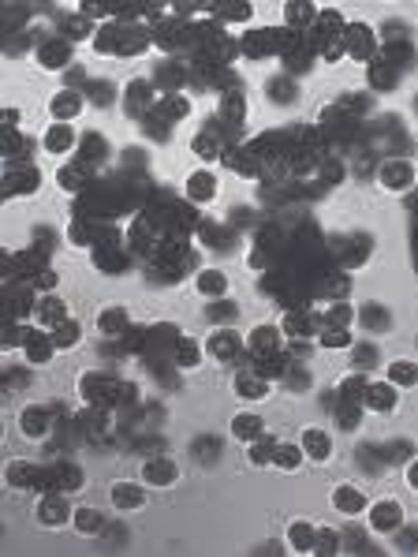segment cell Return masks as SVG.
I'll return each instance as SVG.
<instances>
[{
    "mask_svg": "<svg viewBox=\"0 0 418 557\" xmlns=\"http://www.w3.org/2000/svg\"><path fill=\"white\" fill-rule=\"evenodd\" d=\"M0 434H4V423H0Z\"/></svg>",
    "mask_w": 418,
    "mask_h": 557,
    "instance_id": "b9f144b4",
    "label": "cell"
},
{
    "mask_svg": "<svg viewBox=\"0 0 418 557\" xmlns=\"http://www.w3.org/2000/svg\"><path fill=\"white\" fill-rule=\"evenodd\" d=\"M325 326H340V329H347V326H351V307H344V303L329 307V314H325Z\"/></svg>",
    "mask_w": 418,
    "mask_h": 557,
    "instance_id": "e575fe53",
    "label": "cell"
},
{
    "mask_svg": "<svg viewBox=\"0 0 418 557\" xmlns=\"http://www.w3.org/2000/svg\"><path fill=\"white\" fill-rule=\"evenodd\" d=\"M198 292H202V296H225V292H228L225 273H220V270H202L198 273Z\"/></svg>",
    "mask_w": 418,
    "mask_h": 557,
    "instance_id": "d6986e66",
    "label": "cell"
},
{
    "mask_svg": "<svg viewBox=\"0 0 418 557\" xmlns=\"http://www.w3.org/2000/svg\"><path fill=\"white\" fill-rule=\"evenodd\" d=\"M23 348H26V355H30L34 363H45L49 355H52V348H56V344H52V337H45V333H23Z\"/></svg>",
    "mask_w": 418,
    "mask_h": 557,
    "instance_id": "8fae6325",
    "label": "cell"
},
{
    "mask_svg": "<svg viewBox=\"0 0 418 557\" xmlns=\"http://www.w3.org/2000/svg\"><path fill=\"white\" fill-rule=\"evenodd\" d=\"M75 146V131L68 124H52L49 127V135H45V150L49 154H68Z\"/></svg>",
    "mask_w": 418,
    "mask_h": 557,
    "instance_id": "7c38bea8",
    "label": "cell"
},
{
    "mask_svg": "<svg viewBox=\"0 0 418 557\" xmlns=\"http://www.w3.org/2000/svg\"><path fill=\"white\" fill-rule=\"evenodd\" d=\"M209 314H213V318H217V322H228V318L235 314V307H232V303H217V307H213V311H209Z\"/></svg>",
    "mask_w": 418,
    "mask_h": 557,
    "instance_id": "74e56055",
    "label": "cell"
},
{
    "mask_svg": "<svg viewBox=\"0 0 418 557\" xmlns=\"http://www.w3.org/2000/svg\"><path fill=\"white\" fill-rule=\"evenodd\" d=\"M344 52H351V57H359V60H366L374 52V42H370V30L366 26H344Z\"/></svg>",
    "mask_w": 418,
    "mask_h": 557,
    "instance_id": "277c9868",
    "label": "cell"
},
{
    "mask_svg": "<svg viewBox=\"0 0 418 557\" xmlns=\"http://www.w3.org/2000/svg\"><path fill=\"white\" fill-rule=\"evenodd\" d=\"M381 183L385 188H403V183H411V165L407 161H388L381 168Z\"/></svg>",
    "mask_w": 418,
    "mask_h": 557,
    "instance_id": "ffe728a7",
    "label": "cell"
},
{
    "mask_svg": "<svg viewBox=\"0 0 418 557\" xmlns=\"http://www.w3.org/2000/svg\"><path fill=\"white\" fill-rule=\"evenodd\" d=\"M299 460H303V449L299 445H277V453H273V464L284 468V471H295Z\"/></svg>",
    "mask_w": 418,
    "mask_h": 557,
    "instance_id": "d4e9b609",
    "label": "cell"
},
{
    "mask_svg": "<svg viewBox=\"0 0 418 557\" xmlns=\"http://www.w3.org/2000/svg\"><path fill=\"white\" fill-rule=\"evenodd\" d=\"M273 453H277V442H273V437L261 434V437H254V442H251V460L254 464H269Z\"/></svg>",
    "mask_w": 418,
    "mask_h": 557,
    "instance_id": "4316f807",
    "label": "cell"
},
{
    "mask_svg": "<svg viewBox=\"0 0 418 557\" xmlns=\"http://www.w3.org/2000/svg\"><path fill=\"white\" fill-rule=\"evenodd\" d=\"M60 183H64V188H71V191H78V188H83V176H78V168H64L60 172Z\"/></svg>",
    "mask_w": 418,
    "mask_h": 557,
    "instance_id": "8d00e7d4",
    "label": "cell"
},
{
    "mask_svg": "<svg viewBox=\"0 0 418 557\" xmlns=\"http://www.w3.org/2000/svg\"><path fill=\"white\" fill-rule=\"evenodd\" d=\"M78 340V322H71V318H64V322L52 329V344L56 348H71V344Z\"/></svg>",
    "mask_w": 418,
    "mask_h": 557,
    "instance_id": "484cf974",
    "label": "cell"
},
{
    "mask_svg": "<svg viewBox=\"0 0 418 557\" xmlns=\"http://www.w3.org/2000/svg\"><path fill=\"white\" fill-rule=\"evenodd\" d=\"M191 146H194V154H198V157H217V154H220L217 139H213V135H205V131H202V135H194Z\"/></svg>",
    "mask_w": 418,
    "mask_h": 557,
    "instance_id": "d6a6232c",
    "label": "cell"
},
{
    "mask_svg": "<svg viewBox=\"0 0 418 557\" xmlns=\"http://www.w3.org/2000/svg\"><path fill=\"white\" fill-rule=\"evenodd\" d=\"M333 505L340 512H347V516H359L366 509V494L355 486H336V494H333Z\"/></svg>",
    "mask_w": 418,
    "mask_h": 557,
    "instance_id": "52a82bcc",
    "label": "cell"
},
{
    "mask_svg": "<svg viewBox=\"0 0 418 557\" xmlns=\"http://www.w3.org/2000/svg\"><path fill=\"white\" fill-rule=\"evenodd\" d=\"M71 516H75V532L78 535H97L104 527V516L97 509H75Z\"/></svg>",
    "mask_w": 418,
    "mask_h": 557,
    "instance_id": "e0dca14e",
    "label": "cell"
},
{
    "mask_svg": "<svg viewBox=\"0 0 418 557\" xmlns=\"http://www.w3.org/2000/svg\"><path fill=\"white\" fill-rule=\"evenodd\" d=\"M112 505L116 509H142L146 505V490L138 483H116L112 486Z\"/></svg>",
    "mask_w": 418,
    "mask_h": 557,
    "instance_id": "5b68a950",
    "label": "cell"
},
{
    "mask_svg": "<svg viewBox=\"0 0 418 557\" xmlns=\"http://www.w3.org/2000/svg\"><path fill=\"white\" fill-rule=\"evenodd\" d=\"M37 60L45 64V68H60V64H68V45L64 42H49L37 49Z\"/></svg>",
    "mask_w": 418,
    "mask_h": 557,
    "instance_id": "44dd1931",
    "label": "cell"
},
{
    "mask_svg": "<svg viewBox=\"0 0 418 557\" xmlns=\"http://www.w3.org/2000/svg\"><path fill=\"white\" fill-rule=\"evenodd\" d=\"M362 401L374 408V412H392V404H396V389H392V381H370L362 393Z\"/></svg>",
    "mask_w": 418,
    "mask_h": 557,
    "instance_id": "3957f363",
    "label": "cell"
},
{
    "mask_svg": "<svg viewBox=\"0 0 418 557\" xmlns=\"http://www.w3.org/2000/svg\"><path fill=\"white\" fill-rule=\"evenodd\" d=\"M220 16H225V19H239V23H246V19L254 16V8H251V4H225V11H220Z\"/></svg>",
    "mask_w": 418,
    "mask_h": 557,
    "instance_id": "d590c367",
    "label": "cell"
},
{
    "mask_svg": "<svg viewBox=\"0 0 418 557\" xmlns=\"http://www.w3.org/2000/svg\"><path fill=\"white\" fill-rule=\"evenodd\" d=\"M153 109L161 113L165 120H176V116H187V113H191V101H187V98H179V94H168L161 105H153Z\"/></svg>",
    "mask_w": 418,
    "mask_h": 557,
    "instance_id": "7402d4cb",
    "label": "cell"
},
{
    "mask_svg": "<svg viewBox=\"0 0 418 557\" xmlns=\"http://www.w3.org/2000/svg\"><path fill=\"white\" fill-rule=\"evenodd\" d=\"M37 318H42V326H52V329H56L64 318H68V307H64V299L49 296V299L37 303Z\"/></svg>",
    "mask_w": 418,
    "mask_h": 557,
    "instance_id": "2e32d148",
    "label": "cell"
},
{
    "mask_svg": "<svg viewBox=\"0 0 418 557\" xmlns=\"http://www.w3.org/2000/svg\"><path fill=\"white\" fill-rule=\"evenodd\" d=\"M287 539H292L295 550H310V546H314V527H310V524H292Z\"/></svg>",
    "mask_w": 418,
    "mask_h": 557,
    "instance_id": "f546056e",
    "label": "cell"
},
{
    "mask_svg": "<svg viewBox=\"0 0 418 557\" xmlns=\"http://www.w3.org/2000/svg\"><path fill=\"white\" fill-rule=\"evenodd\" d=\"M78 109H83V98L75 90H64V94L52 98V116L56 120H71V116H78Z\"/></svg>",
    "mask_w": 418,
    "mask_h": 557,
    "instance_id": "5bb4252c",
    "label": "cell"
},
{
    "mask_svg": "<svg viewBox=\"0 0 418 557\" xmlns=\"http://www.w3.org/2000/svg\"><path fill=\"white\" fill-rule=\"evenodd\" d=\"M4 479H8L11 486H30V464H26V460H16V464L4 471Z\"/></svg>",
    "mask_w": 418,
    "mask_h": 557,
    "instance_id": "1f68e13d",
    "label": "cell"
},
{
    "mask_svg": "<svg viewBox=\"0 0 418 557\" xmlns=\"http://www.w3.org/2000/svg\"><path fill=\"white\" fill-rule=\"evenodd\" d=\"M280 348V329L277 326H258L251 333V352L254 355H273Z\"/></svg>",
    "mask_w": 418,
    "mask_h": 557,
    "instance_id": "ba28073f",
    "label": "cell"
},
{
    "mask_svg": "<svg viewBox=\"0 0 418 557\" xmlns=\"http://www.w3.org/2000/svg\"><path fill=\"white\" fill-rule=\"evenodd\" d=\"M16 120H19V113H16V109H0V127H11Z\"/></svg>",
    "mask_w": 418,
    "mask_h": 557,
    "instance_id": "f35d334b",
    "label": "cell"
},
{
    "mask_svg": "<svg viewBox=\"0 0 418 557\" xmlns=\"http://www.w3.org/2000/svg\"><path fill=\"white\" fill-rule=\"evenodd\" d=\"M187 195H191V202H209V198L217 195V180L209 176V172H191L187 176Z\"/></svg>",
    "mask_w": 418,
    "mask_h": 557,
    "instance_id": "8992f818",
    "label": "cell"
},
{
    "mask_svg": "<svg viewBox=\"0 0 418 557\" xmlns=\"http://www.w3.org/2000/svg\"><path fill=\"white\" fill-rule=\"evenodd\" d=\"M176 363L179 367H194V363H198V348H194V340H179L176 344Z\"/></svg>",
    "mask_w": 418,
    "mask_h": 557,
    "instance_id": "836d02e7",
    "label": "cell"
},
{
    "mask_svg": "<svg viewBox=\"0 0 418 557\" xmlns=\"http://www.w3.org/2000/svg\"><path fill=\"white\" fill-rule=\"evenodd\" d=\"M388 381H392V386H418V367L407 363V360L388 363Z\"/></svg>",
    "mask_w": 418,
    "mask_h": 557,
    "instance_id": "ac0fdd59",
    "label": "cell"
},
{
    "mask_svg": "<svg viewBox=\"0 0 418 557\" xmlns=\"http://www.w3.org/2000/svg\"><path fill=\"white\" fill-rule=\"evenodd\" d=\"M23 430L34 434V437H42L49 430V415L42 412V408H26V412H23Z\"/></svg>",
    "mask_w": 418,
    "mask_h": 557,
    "instance_id": "cb8c5ba5",
    "label": "cell"
},
{
    "mask_svg": "<svg viewBox=\"0 0 418 557\" xmlns=\"http://www.w3.org/2000/svg\"><path fill=\"white\" fill-rule=\"evenodd\" d=\"M321 344L325 348H347L351 337H347V329H340V326H325L321 329Z\"/></svg>",
    "mask_w": 418,
    "mask_h": 557,
    "instance_id": "4dcf8cb0",
    "label": "cell"
},
{
    "mask_svg": "<svg viewBox=\"0 0 418 557\" xmlns=\"http://www.w3.org/2000/svg\"><path fill=\"white\" fill-rule=\"evenodd\" d=\"M209 352H213L217 360H232V355H239V337H235L232 329H220V333L209 337Z\"/></svg>",
    "mask_w": 418,
    "mask_h": 557,
    "instance_id": "4fadbf2b",
    "label": "cell"
},
{
    "mask_svg": "<svg viewBox=\"0 0 418 557\" xmlns=\"http://www.w3.org/2000/svg\"><path fill=\"white\" fill-rule=\"evenodd\" d=\"M142 475H146V483H150V486H165V483H172V479H176V464H172V460H165V456H161V460H150Z\"/></svg>",
    "mask_w": 418,
    "mask_h": 557,
    "instance_id": "9a60e30c",
    "label": "cell"
},
{
    "mask_svg": "<svg viewBox=\"0 0 418 557\" xmlns=\"http://www.w3.org/2000/svg\"><path fill=\"white\" fill-rule=\"evenodd\" d=\"M303 453H306L310 460H325V456L333 453V442H329V434H325V430H318V427L303 430Z\"/></svg>",
    "mask_w": 418,
    "mask_h": 557,
    "instance_id": "9c48e42d",
    "label": "cell"
},
{
    "mask_svg": "<svg viewBox=\"0 0 418 557\" xmlns=\"http://www.w3.org/2000/svg\"><path fill=\"white\" fill-rule=\"evenodd\" d=\"M30 285H34V288H52V273H49V270H42Z\"/></svg>",
    "mask_w": 418,
    "mask_h": 557,
    "instance_id": "ab89813d",
    "label": "cell"
},
{
    "mask_svg": "<svg viewBox=\"0 0 418 557\" xmlns=\"http://www.w3.org/2000/svg\"><path fill=\"white\" fill-rule=\"evenodd\" d=\"M68 501L60 498V490H52V494H42V505H37V520H42L45 527H60L64 520H68Z\"/></svg>",
    "mask_w": 418,
    "mask_h": 557,
    "instance_id": "6da1fadb",
    "label": "cell"
},
{
    "mask_svg": "<svg viewBox=\"0 0 418 557\" xmlns=\"http://www.w3.org/2000/svg\"><path fill=\"white\" fill-rule=\"evenodd\" d=\"M407 479H411V483L418 486V464H411V471H407Z\"/></svg>",
    "mask_w": 418,
    "mask_h": 557,
    "instance_id": "60d3db41",
    "label": "cell"
},
{
    "mask_svg": "<svg viewBox=\"0 0 418 557\" xmlns=\"http://www.w3.org/2000/svg\"><path fill=\"white\" fill-rule=\"evenodd\" d=\"M26 329H19L11 318H0V348H16V344L23 340Z\"/></svg>",
    "mask_w": 418,
    "mask_h": 557,
    "instance_id": "f1b7e54d",
    "label": "cell"
},
{
    "mask_svg": "<svg viewBox=\"0 0 418 557\" xmlns=\"http://www.w3.org/2000/svg\"><path fill=\"white\" fill-rule=\"evenodd\" d=\"M232 434L239 437V442H254V437L265 434V423H261V415L243 412V415H235V419H232Z\"/></svg>",
    "mask_w": 418,
    "mask_h": 557,
    "instance_id": "30bf717a",
    "label": "cell"
},
{
    "mask_svg": "<svg viewBox=\"0 0 418 557\" xmlns=\"http://www.w3.org/2000/svg\"><path fill=\"white\" fill-rule=\"evenodd\" d=\"M124 326H127V311L124 307H109V311H101V318H97L101 333H120Z\"/></svg>",
    "mask_w": 418,
    "mask_h": 557,
    "instance_id": "603a6c76",
    "label": "cell"
},
{
    "mask_svg": "<svg viewBox=\"0 0 418 557\" xmlns=\"http://www.w3.org/2000/svg\"><path fill=\"white\" fill-rule=\"evenodd\" d=\"M400 520H403V509L396 505V501H377V505L370 509V527L374 532H396L400 527Z\"/></svg>",
    "mask_w": 418,
    "mask_h": 557,
    "instance_id": "7a4b0ae2",
    "label": "cell"
},
{
    "mask_svg": "<svg viewBox=\"0 0 418 557\" xmlns=\"http://www.w3.org/2000/svg\"><path fill=\"white\" fill-rule=\"evenodd\" d=\"M310 19H318V11H314L310 4H287V8H284V23H287V26H295V23L303 26V23H310Z\"/></svg>",
    "mask_w": 418,
    "mask_h": 557,
    "instance_id": "83f0119b",
    "label": "cell"
}]
</instances>
